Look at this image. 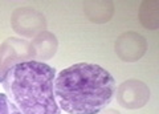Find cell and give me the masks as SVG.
Listing matches in <instances>:
<instances>
[{"mask_svg":"<svg viewBox=\"0 0 159 114\" xmlns=\"http://www.w3.org/2000/svg\"><path fill=\"white\" fill-rule=\"evenodd\" d=\"M34 60L31 43L17 37H9L0 44V80L12 66Z\"/></svg>","mask_w":159,"mask_h":114,"instance_id":"cell-3","label":"cell"},{"mask_svg":"<svg viewBox=\"0 0 159 114\" xmlns=\"http://www.w3.org/2000/svg\"><path fill=\"white\" fill-rule=\"evenodd\" d=\"M0 114H23L6 94L0 93Z\"/></svg>","mask_w":159,"mask_h":114,"instance_id":"cell-10","label":"cell"},{"mask_svg":"<svg viewBox=\"0 0 159 114\" xmlns=\"http://www.w3.org/2000/svg\"><path fill=\"white\" fill-rule=\"evenodd\" d=\"M114 49L122 61L135 62L145 56L147 51V41L142 34L129 31L118 36L114 44Z\"/></svg>","mask_w":159,"mask_h":114,"instance_id":"cell-6","label":"cell"},{"mask_svg":"<svg viewBox=\"0 0 159 114\" xmlns=\"http://www.w3.org/2000/svg\"><path fill=\"white\" fill-rule=\"evenodd\" d=\"M98 114H121V113L116 110V109H105V110H101Z\"/></svg>","mask_w":159,"mask_h":114,"instance_id":"cell-11","label":"cell"},{"mask_svg":"<svg viewBox=\"0 0 159 114\" xmlns=\"http://www.w3.org/2000/svg\"><path fill=\"white\" fill-rule=\"evenodd\" d=\"M33 53H34V61H47L56 54L58 48L57 37L52 32L43 31L37 36L33 37L31 43Z\"/></svg>","mask_w":159,"mask_h":114,"instance_id":"cell-7","label":"cell"},{"mask_svg":"<svg viewBox=\"0 0 159 114\" xmlns=\"http://www.w3.org/2000/svg\"><path fill=\"white\" fill-rule=\"evenodd\" d=\"M53 89L57 105L64 112L98 114L111 102L116 80L97 64L78 62L57 74Z\"/></svg>","mask_w":159,"mask_h":114,"instance_id":"cell-1","label":"cell"},{"mask_svg":"<svg viewBox=\"0 0 159 114\" xmlns=\"http://www.w3.org/2000/svg\"><path fill=\"white\" fill-rule=\"evenodd\" d=\"M0 81H2V80H0Z\"/></svg>","mask_w":159,"mask_h":114,"instance_id":"cell-12","label":"cell"},{"mask_svg":"<svg viewBox=\"0 0 159 114\" xmlns=\"http://www.w3.org/2000/svg\"><path fill=\"white\" fill-rule=\"evenodd\" d=\"M150 100V89L139 80H127L117 89V101L125 109H141Z\"/></svg>","mask_w":159,"mask_h":114,"instance_id":"cell-5","label":"cell"},{"mask_svg":"<svg viewBox=\"0 0 159 114\" xmlns=\"http://www.w3.org/2000/svg\"><path fill=\"white\" fill-rule=\"evenodd\" d=\"M84 12L92 23L103 24L107 23L114 15V4L109 0H97V2H85Z\"/></svg>","mask_w":159,"mask_h":114,"instance_id":"cell-8","label":"cell"},{"mask_svg":"<svg viewBox=\"0 0 159 114\" xmlns=\"http://www.w3.org/2000/svg\"><path fill=\"white\" fill-rule=\"evenodd\" d=\"M139 20L147 29H158L159 27V3L157 0H145L139 8Z\"/></svg>","mask_w":159,"mask_h":114,"instance_id":"cell-9","label":"cell"},{"mask_svg":"<svg viewBox=\"0 0 159 114\" xmlns=\"http://www.w3.org/2000/svg\"><path fill=\"white\" fill-rule=\"evenodd\" d=\"M56 69L40 61L12 66L3 77V88L23 114H61L54 97Z\"/></svg>","mask_w":159,"mask_h":114,"instance_id":"cell-2","label":"cell"},{"mask_svg":"<svg viewBox=\"0 0 159 114\" xmlns=\"http://www.w3.org/2000/svg\"><path fill=\"white\" fill-rule=\"evenodd\" d=\"M11 25L13 31L24 37H34L45 31V16L32 7L16 8L11 16Z\"/></svg>","mask_w":159,"mask_h":114,"instance_id":"cell-4","label":"cell"}]
</instances>
